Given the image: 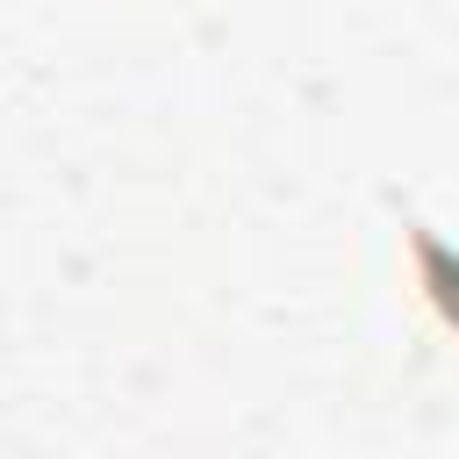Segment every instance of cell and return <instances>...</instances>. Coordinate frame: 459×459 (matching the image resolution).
Listing matches in <instances>:
<instances>
[{
	"mask_svg": "<svg viewBox=\"0 0 459 459\" xmlns=\"http://www.w3.org/2000/svg\"><path fill=\"white\" fill-rule=\"evenodd\" d=\"M416 265L430 280V301L445 308V323L459 330V251H445L437 237H416Z\"/></svg>",
	"mask_w": 459,
	"mask_h": 459,
	"instance_id": "obj_1",
	"label": "cell"
}]
</instances>
